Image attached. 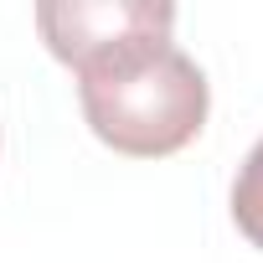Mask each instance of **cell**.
I'll return each instance as SVG.
<instances>
[{
  "label": "cell",
  "instance_id": "1",
  "mask_svg": "<svg viewBox=\"0 0 263 263\" xmlns=\"http://www.w3.org/2000/svg\"><path fill=\"white\" fill-rule=\"evenodd\" d=\"M72 72L88 129L108 150L135 160L186 150L212 108L206 72L171 42V31H135L72 62Z\"/></svg>",
  "mask_w": 263,
  "mask_h": 263
},
{
  "label": "cell",
  "instance_id": "2",
  "mask_svg": "<svg viewBox=\"0 0 263 263\" xmlns=\"http://www.w3.org/2000/svg\"><path fill=\"white\" fill-rule=\"evenodd\" d=\"M176 6H155V0H52L36 6V31L52 47L57 62H83L135 31H171Z\"/></svg>",
  "mask_w": 263,
  "mask_h": 263
},
{
  "label": "cell",
  "instance_id": "3",
  "mask_svg": "<svg viewBox=\"0 0 263 263\" xmlns=\"http://www.w3.org/2000/svg\"><path fill=\"white\" fill-rule=\"evenodd\" d=\"M232 222H237V232L253 248H263V140L237 165V181H232Z\"/></svg>",
  "mask_w": 263,
  "mask_h": 263
}]
</instances>
